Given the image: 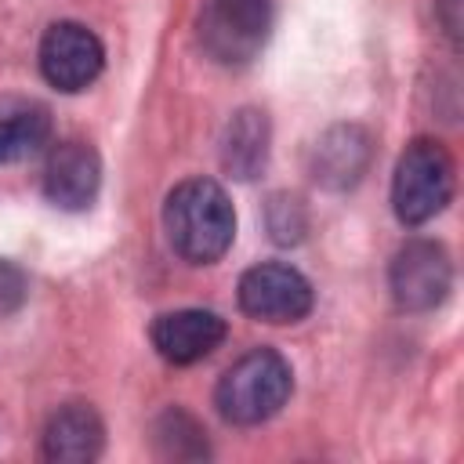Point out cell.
Masks as SVG:
<instances>
[{"label":"cell","instance_id":"6da1fadb","mask_svg":"<svg viewBox=\"0 0 464 464\" xmlns=\"http://www.w3.org/2000/svg\"><path fill=\"white\" fill-rule=\"evenodd\" d=\"M163 228L178 257L188 265H214L236 236V210L228 192L210 178H188L167 192Z\"/></svg>","mask_w":464,"mask_h":464},{"label":"cell","instance_id":"7a4b0ae2","mask_svg":"<svg viewBox=\"0 0 464 464\" xmlns=\"http://www.w3.org/2000/svg\"><path fill=\"white\" fill-rule=\"evenodd\" d=\"M290 392H294L290 362L276 348H254L221 373L214 402L228 424L250 428L276 417L286 406Z\"/></svg>","mask_w":464,"mask_h":464},{"label":"cell","instance_id":"3957f363","mask_svg":"<svg viewBox=\"0 0 464 464\" xmlns=\"http://www.w3.org/2000/svg\"><path fill=\"white\" fill-rule=\"evenodd\" d=\"M457 185V163L435 138H413L392 178V207L402 225H424L446 210Z\"/></svg>","mask_w":464,"mask_h":464},{"label":"cell","instance_id":"277c9868","mask_svg":"<svg viewBox=\"0 0 464 464\" xmlns=\"http://www.w3.org/2000/svg\"><path fill=\"white\" fill-rule=\"evenodd\" d=\"M272 33V0H207L199 11V47L218 65H246Z\"/></svg>","mask_w":464,"mask_h":464},{"label":"cell","instance_id":"5b68a950","mask_svg":"<svg viewBox=\"0 0 464 464\" xmlns=\"http://www.w3.org/2000/svg\"><path fill=\"white\" fill-rule=\"evenodd\" d=\"M388 286L402 312L439 308L453 286V265L446 246L435 239H410L406 246H399L388 268Z\"/></svg>","mask_w":464,"mask_h":464},{"label":"cell","instance_id":"8992f818","mask_svg":"<svg viewBox=\"0 0 464 464\" xmlns=\"http://www.w3.org/2000/svg\"><path fill=\"white\" fill-rule=\"evenodd\" d=\"M312 301H315L312 283L297 268L279 261L254 265L239 279V308L261 323H276V326L301 323L312 312Z\"/></svg>","mask_w":464,"mask_h":464},{"label":"cell","instance_id":"52a82bcc","mask_svg":"<svg viewBox=\"0 0 464 464\" xmlns=\"http://www.w3.org/2000/svg\"><path fill=\"white\" fill-rule=\"evenodd\" d=\"M102 65H105V47L80 22H54L40 40V72L51 87L65 94L91 87Z\"/></svg>","mask_w":464,"mask_h":464},{"label":"cell","instance_id":"ba28073f","mask_svg":"<svg viewBox=\"0 0 464 464\" xmlns=\"http://www.w3.org/2000/svg\"><path fill=\"white\" fill-rule=\"evenodd\" d=\"M102 188V160L94 145L69 138L47 152L44 163V196L58 210H87Z\"/></svg>","mask_w":464,"mask_h":464},{"label":"cell","instance_id":"9c48e42d","mask_svg":"<svg viewBox=\"0 0 464 464\" xmlns=\"http://www.w3.org/2000/svg\"><path fill=\"white\" fill-rule=\"evenodd\" d=\"M149 337L160 359L174 366H192L225 341V319L207 308H178V312H163L152 323Z\"/></svg>","mask_w":464,"mask_h":464},{"label":"cell","instance_id":"30bf717a","mask_svg":"<svg viewBox=\"0 0 464 464\" xmlns=\"http://www.w3.org/2000/svg\"><path fill=\"white\" fill-rule=\"evenodd\" d=\"M370 160H373L370 130L359 123H337L312 145L308 174L315 185L341 192V188H352L366 174Z\"/></svg>","mask_w":464,"mask_h":464},{"label":"cell","instance_id":"8fae6325","mask_svg":"<svg viewBox=\"0 0 464 464\" xmlns=\"http://www.w3.org/2000/svg\"><path fill=\"white\" fill-rule=\"evenodd\" d=\"M105 446V424L94 406L65 402L44 428V457L54 464H87Z\"/></svg>","mask_w":464,"mask_h":464},{"label":"cell","instance_id":"7c38bea8","mask_svg":"<svg viewBox=\"0 0 464 464\" xmlns=\"http://www.w3.org/2000/svg\"><path fill=\"white\" fill-rule=\"evenodd\" d=\"M51 141V109L25 94H0V163H22Z\"/></svg>","mask_w":464,"mask_h":464},{"label":"cell","instance_id":"4fadbf2b","mask_svg":"<svg viewBox=\"0 0 464 464\" xmlns=\"http://www.w3.org/2000/svg\"><path fill=\"white\" fill-rule=\"evenodd\" d=\"M268 116L261 109H239L221 134V167L239 181L257 178L268 163Z\"/></svg>","mask_w":464,"mask_h":464},{"label":"cell","instance_id":"5bb4252c","mask_svg":"<svg viewBox=\"0 0 464 464\" xmlns=\"http://www.w3.org/2000/svg\"><path fill=\"white\" fill-rule=\"evenodd\" d=\"M152 450L160 460H203L210 457L203 424L185 413L181 406H170L152 424Z\"/></svg>","mask_w":464,"mask_h":464},{"label":"cell","instance_id":"9a60e30c","mask_svg":"<svg viewBox=\"0 0 464 464\" xmlns=\"http://www.w3.org/2000/svg\"><path fill=\"white\" fill-rule=\"evenodd\" d=\"M265 225H268V236L279 243V246H290V243H301L304 232H308V210L297 196H286V192H276L265 207Z\"/></svg>","mask_w":464,"mask_h":464},{"label":"cell","instance_id":"2e32d148","mask_svg":"<svg viewBox=\"0 0 464 464\" xmlns=\"http://www.w3.org/2000/svg\"><path fill=\"white\" fill-rule=\"evenodd\" d=\"M25 297H29V279H25V272H22L14 261L0 257V315L18 312V308L25 304Z\"/></svg>","mask_w":464,"mask_h":464},{"label":"cell","instance_id":"e0dca14e","mask_svg":"<svg viewBox=\"0 0 464 464\" xmlns=\"http://www.w3.org/2000/svg\"><path fill=\"white\" fill-rule=\"evenodd\" d=\"M435 7H439L442 33L450 36L453 47H460V0H435Z\"/></svg>","mask_w":464,"mask_h":464}]
</instances>
